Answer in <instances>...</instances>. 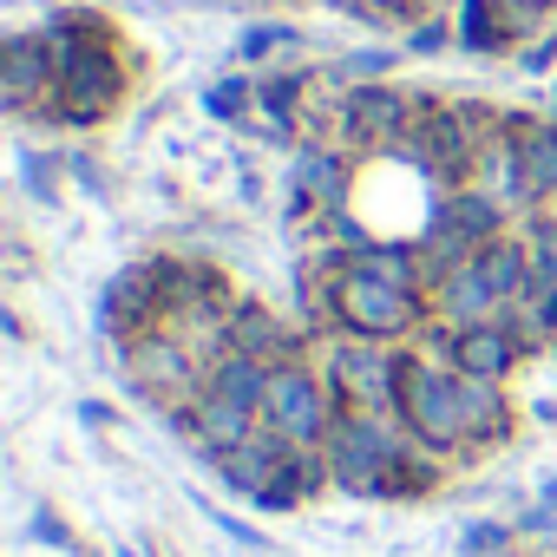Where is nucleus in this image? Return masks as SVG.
<instances>
[{
    "mask_svg": "<svg viewBox=\"0 0 557 557\" xmlns=\"http://www.w3.org/2000/svg\"><path fill=\"white\" fill-rule=\"evenodd\" d=\"M322 459H329V479L355 498H433L453 466L426 453L394 413H348V407L322 440Z\"/></svg>",
    "mask_w": 557,
    "mask_h": 557,
    "instance_id": "obj_1",
    "label": "nucleus"
},
{
    "mask_svg": "<svg viewBox=\"0 0 557 557\" xmlns=\"http://www.w3.org/2000/svg\"><path fill=\"white\" fill-rule=\"evenodd\" d=\"M440 335H433V348L426 355H440L453 374H466V381H511L524 361H531V348H537V335L524 329V315L518 309H505V315H492V322H472V329H446V322H433Z\"/></svg>",
    "mask_w": 557,
    "mask_h": 557,
    "instance_id": "obj_5",
    "label": "nucleus"
},
{
    "mask_svg": "<svg viewBox=\"0 0 557 557\" xmlns=\"http://www.w3.org/2000/svg\"><path fill=\"white\" fill-rule=\"evenodd\" d=\"M400 361H407V348H394V342H355V335H342L322 355V368H329V381H335V394H342L348 413H394L400 407Z\"/></svg>",
    "mask_w": 557,
    "mask_h": 557,
    "instance_id": "obj_7",
    "label": "nucleus"
},
{
    "mask_svg": "<svg viewBox=\"0 0 557 557\" xmlns=\"http://www.w3.org/2000/svg\"><path fill=\"white\" fill-rule=\"evenodd\" d=\"M230 348H236V355H256V361H269V368L309 355L302 335H289L283 322H275L269 309H256V302H236V315H230Z\"/></svg>",
    "mask_w": 557,
    "mask_h": 557,
    "instance_id": "obj_11",
    "label": "nucleus"
},
{
    "mask_svg": "<svg viewBox=\"0 0 557 557\" xmlns=\"http://www.w3.org/2000/svg\"><path fill=\"white\" fill-rule=\"evenodd\" d=\"M269 361H256V355H236V348H223L210 368H203V394H223V400H236V407H249V413H262L269 407Z\"/></svg>",
    "mask_w": 557,
    "mask_h": 557,
    "instance_id": "obj_12",
    "label": "nucleus"
},
{
    "mask_svg": "<svg viewBox=\"0 0 557 557\" xmlns=\"http://www.w3.org/2000/svg\"><path fill=\"white\" fill-rule=\"evenodd\" d=\"M243 106H249V86H236V79H223V86L203 92V112H210V119H236Z\"/></svg>",
    "mask_w": 557,
    "mask_h": 557,
    "instance_id": "obj_18",
    "label": "nucleus"
},
{
    "mask_svg": "<svg viewBox=\"0 0 557 557\" xmlns=\"http://www.w3.org/2000/svg\"><path fill=\"white\" fill-rule=\"evenodd\" d=\"M511 544H518V524L479 518V524H466V537H459V557H511Z\"/></svg>",
    "mask_w": 557,
    "mask_h": 557,
    "instance_id": "obj_14",
    "label": "nucleus"
},
{
    "mask_svg": "<svg viewBox=\"0 0 557 557\" xmlns=\"http://www.w3.org/2000/svg\"><path fill=\"white\" fill-rule=\"evenodd\" d=\"M329 302H335V335H355V342H407L413 329L433 322V302L400 289L394 275H381L368 256H348L335 275H329Z\"/></svg>",
    "mask_w": 557,
    "mask_h": 557,
    "instance_id": "obj_2",
    "label": "nucleus"
},
{
    "mask_svg": "<svg viewBox=\"0 0 557 557\" xmlns=\"http://www.w3.org/2000/svg\"><path fill=\"white\" fill-rule=\"evenodd\" d=\"M302 446L296 440H283L269 420H256L230 453H216V472L230 479V492H243V498H262L269 485H283L289 479V459H296Z\"/></svg>",
    "mask_w": 557,
    "mask_h": 557,
    "instance_id": "obj_8",
    "label": "nucleus"
},
{
    "mask_svg": "<svg viewBox=\"0 0 557 557\" xmlns=\"http://www.w3.org/2000/svg\"><path fill=\"white\" fill-rule=\"evenodd\" d=\"M342 8H355V14H368V8H400V0H342Z\"/></svg>",
    "mask_w": 557,
    "mask_h": 557,
    "instance_id": "obj_23",
    "label": "nucleus"
},
{
    "mask_svg": "<svg viewBox=\"0 0 557 557\" xmlns=\"http://www.w3.org/2000/svg\"><path fill=\"white\" fill-rule=\"evenodd\" d=\"M79 420H86V426H112V407H106V400H79Z\"/></svg>",
    "mask_w": 557,
    "mask_h": 557,
    "instance_id": "obj_21",
    "label": "nucleus"
},
{
    "mask_svg": "<svg viewBox=\"0 0 557 557\" xmlns=\"http://www.w3.org/2000/svg\"><path fill=\"white\" fill-rule=\"evenodd\" d=\"M433 322H446V329H472V322H492V315H505V296H498V283L479 269V256L472 262H459V269H446L440 283H433Z\"/></svg>",
    "mask_w": 557,
    "mask_h": 557,
    "instance_id": "obj_9",
    "label": "nucleus"
},
{
    "mask_svg": "<svg viewBox=\"0 0 557 557\" xmlns=\"http://www.w3.org/2000/svg\"><path fill=\"white\" fill-rule=\"evenodd\" d=\"M394 420L440 459H466V413H459V374L440 355L407 348L400 361V407Z\"/></svg>",
    "mask_w": 557,
    "mask_h": 557,
    "instance_id": "obj_3",
    "label": "nucleus"
},
{
    "mask_svg": "<svg viewBox=\"0 0 557 557\" xmlns=\"http://www.w3.org/2000/svg\"><path fill=\"white\" fill-rule=\"evenodd\" d=\"M537 498H544V505H557V472H544V485H537Z\"/></svg>",
    "mask_w": 557,
    "mask_h": 557,
    "instance_id": "obj_24",
    "label": "nucleus"
},
{
    "mask_svg": "<svg viewBox=\"0 0 557 557\" xmlns=\"http://www.w3.org/2000/svg\"><path fill=\"white\" fill-rule=\"evenodd\" d=\"M210 524H216V531H230L236 544H262V531H256V524H243V518H230V511H210Z\"/></svg>",
    "mask_w": 557,
    "mask_h": 557,
    "instance_id": "obj_20",
    "label": "nucleus"
},
{
    "mask_svg": "<svg viewBox=\"0 0 557 557\" xmlns=\"http://www.w3.org/2000/svg\"><path fill=\"white\" fill-rule=\"evenodd\" d=\"M296 197L309 203H322V210H342V197H348V171H342V158H329V151H302V164H296Z\"/></svg>",
    "mask_w": 557,
    "mask_h": 557,
    "instance_id": "obj_13",
    "label": "nucleus"
},
{
    "mask_svg": "<svg viewBox=\"0 0 557 557\" xmlns=\"http://www.w3.org/2000/svg\"><path fill=\"white\" fill-rule=\"evenodd\" d=\"M459 413H466V459L498 453L518 433V407H511L505 381H466L459 374Z\"/></svg>",
    "mask_w": 557,
    "mask_h": 557,
    "instance_id": "obj_10",
    "label": "nucleus"
},
{
    "mask_svg": "<svg viewBox=\"0 0 557 557\" xmlns=\"http://www.w3.org/2000/svg\"><path fill=\"white\" fill-rule=\"evenodd\" d=\"M119 355H125L132 394H138L145 407H158V413H177V407H190V400L203 394V355H197L177 329H151V335H138V342L119 348Z\"/></svg>",
    "mask_w": 557,
    "mask_h": 557,
    "instance_id": "obj_6",
    "label": "nucleus"
},
{
    "mask_svg": "<svg viewBox=\"0 0 557 557\" xmlns=\"http://www.w3.org/2000/svg\"><path fill=\"white\" fill-rule=\"evenodd\" d=\"M524 243H531V256H537V275H544V283H557V216H550V223H537Z\"/></svg>",
    "mask_w": 557,
    "mask_h": 557,
    "instance_id": "obj_17",
    "label": "nucleus"
},
{
    "mask_svg": "<svg viewBox=\"0 0 557 557\" xmlns=\"http://www.w3.org/2000/svg\"><path fill=\"white\" fill-rule=\"evenodd\" d=\"M34 531H40L47 544H73V531H66V518H60V511H47V505L34 511Z\"/></svg>",
    "mask_w": 557,
    "mask_h": 557,
    "instance_id": "obj_19",
    "label": "nucleus"
},
{
    "mask_svg": "<svg viewBox=\"0 0 557 557\" xmlns=\"http://www.w3.org/2000/svg\"><path fill=\"white\" fill-rule=\"evenodd\" d=\"M348 112L361 119L368 138H394V132H400V99H394V92H361Z\"/></svg>",
    "mask_w": 557,
    "mask_h": 557,
    "instance_id": "obj_15",
    "label": "nucleus"
},
{
    "mask_svg": "<svg viewBox=\"0 0 557 557\" xmlns=\"http://www.w3.org/2000/svg\"><path fill=\"white\" fill-rule=\"evenodd\" d=\"M262 420L283 433V440H296V446H322V440L335 433V420H342V394H335L329 368H322L315 355L283 361V368L269 374V407H262Z\"/></svg>",
    "mask_w": 557,
    "mask_h": 557,
    "instance_id": "obj_4",
    "label": "nucleus"
},
{
    "mask_svg": "<svg viewBox=\"0 0 557 557\" xmlns=\"http://www.w3.org/2000/svg\"><path fill=\"white\" fill-rule=\"evenodd\" d=\"M459 40L466 47H498V27H492V8H485V0H466V14H459Z\"/></svg>",
    "mask_w": 557,
    "mask_h": 557,
    "instance_id": "obj_16",
    "label": "nucleus"
},
{
    "mask_svg": "<svg viewBox=\"0 0 557 557\" xmlns=\"http://www.w3.org/2000/svg\"><path fill=\"white\" fill-rule=\"evenodd\" d=\"M440 40H446V27H420V34H413V53H433Z\"/></svg>",
    "mask_w": 557,
    "mask_h": 557,
    "instance_id": "obj_22",
    "label": "nucleus"
}]
</instances>
